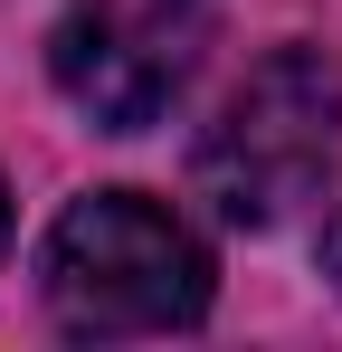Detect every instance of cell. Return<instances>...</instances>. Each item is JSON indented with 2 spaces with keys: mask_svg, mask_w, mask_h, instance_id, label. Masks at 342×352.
Wrapping results in <instances>:
<instances>
[{
  "mask_svg": "<svg viewBox=\"0 0 342 352\" xmlns=\"http://www.w3.org/2000/svg\"><path fill=\"white\" fill-rule=\"evenodd\" d=\"M0 238H10V190H0Z\"/></svg>",
  "mask_w": 342,
  "mask_h": 352,
  "instance_id": "obj_5",
  "label": "cell"
},
{
  "mask_svg": "<svg viewBox=\"0 0 342 352\" xmlns=\"http://www.w3.org/2000/svg\"><path fill=\"white\" fill-rule=\"evenodd\" d=\"M342 162V76L323 48H266L209 115L190 181L228 229H285Z\"/></svg>",
  "mask_w": 342,
  "mask_h": 352,
  "instance_id": "obj_2",
  "label": "cell"
},
{
  "mask_svg": "<svg viewBox=\"0 0 342 352\" xmlns=\"http://www.w3.org/2000/svg\"><path fill=\"white\" fill-rule=\"evenodd\" d=\"M219 29V0H76L48 38V76L105 133H143L171 115Z\"/></svg>",
  "mask_w": 342,
  "mask_h": 352,
  "instance_id": "obj_3",
  "label": "cell"
},
{
  "mask_svg": "<svg viewBox=\"0 0 342 352\" xmlns=\"http://www.w3.org/2000/svg\"><path fill=\"white\" fill-rule=\"evenodd\" d=\"M323 276H333V295H342V219L323 229Z\"/></svg>",
  "mask_w": 342,
  "mask_h": 352,
  "instance_id": "obj_4",
  "label": "cell"
},
{
  "mask_svg": "<svg viewBox=\"0 0 342 352\" xmlns=\"http://www.w3.org/2000/svg\"><path fill=\"white\" fill-rule=\"evenodd\" d=\"M57 333L76 343H143V333H190L209 314V248L181 210L143 190H86L67 200L38 257Z\"/></svg>",
  "mask_w": 342,
  "mask_h": 352,
  "instance_id": "obj_1",
  "label": "cell"
}]
</instances>
